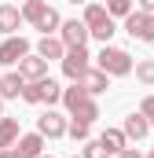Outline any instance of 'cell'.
I'll use <instances>...</instances> for the list:
<instances>
[{"label":"cell","instance_id":"6da1fadb","mask_svg":"<svg viewBox=\"0 0 154 158\" xmlns=\"http://www.w3.org/2000/svg\"><path fill=\"white\" fill-rule=\"evenodd\" d=\"M66 110H70V118H77V121H92L99 118V103H95V96H88L81 85L74 81V88H63V99H59Z\"/></svg>","mask_w":154,"mask_h":158},{"label":"cell","instance_id":"7a4b0ae2","mask_svg":"<svg viewBox=\"0 0 154 158\" xmlns=\"http://www.w3.org/2000/svg\"><path fill=\"white\" fill-rule=\"evenodd\" d=\"M18 11H22V22H30L33 30H40V37H44V33H59V22H63V19H59V11L48 7L44 0H22Z\"/></svg>","mask_w":154,"mask_h":158},{"label":"cell","instance_id":"3957f363","mask_svg":"<svg viewBox=\"0 0 154 158\" xmlns=\"http://www.w3.org/2000/svg\"><path fill=\"white\" fill-rule=\"evenodd\" d=\"M81 22L88 26V37L103 40V44H110V37L117 33V22L107 15L103 4H84V19H81Z\"/></svg>","mask_w":154,"mask_h":158},{"label":"cell","instance_id":"277c9868","mask_svg":"<svg viewBox=\"0 0 154 158\" xmlns=\"http://www.w3.org/2000/svg\"><path fill=\"white\" fill-rule=\"evenodd\" d=\"M95 70H103L107 77H128V74H132V55H128L125 48L103 44V52L95 55Z\"/></svg>","mask_w":154,"mask_h":158},{"label":"cell","instance_id":"5b68a950","mask_svg":"<svg viewBox=\"0 0 154 158\" xmlns=\"http://www.w3.org/2000/svg\"><path fill=\"white\" fill-rule=\"evenodd\" d=\"M22 99L26 103H48V107H55L63 99V88H59L55 77H37V81H26L22 85Z\"/></svg>","mask_w":154,"mask_h":158},{"label":"cell","instance_id":"8992f818","mask_svg":"<svg viewBox=\"0 0 154 158\" xmlns=\"http://www.w3.org/2000/svg\"><path fill=\"white\" fill-rule=\"evenodd\" d=\"M125 33L132 40H143V44H154V15H143V11H128L125 15V26H121Z\"/></svg>","mask_w":154,"mask_h":158},{"label":"cell","instance_id":"52a82bcc","mask_svg":"<svg viewBox=\"0 0 154 158\" xmlns=\"http://www.w3.org/2000/svg\"><path fill=\"white\" fill-rule=\"evenodd\" d=\"M33 48H30V40L22 37V33H11V37L0 40V66H18V59L22 55H30Z\"/></svg>","mask_w":154,"mask_h":158},{"label":"cell","instance_id":"ba28073f","mask_svg":"<svg viewBox=\"0 0 154 158\" xmlns=\"http://www.w3.org/2000/svg\"><path fill=\"white\" fill-rule=\"evenodd\" d=\"M59 63H63V74L70 81H81V74L92 66V55H88V48H66Z\"/></svg>","mask_w":154,"mask_h":158},{"label":"cell","instance_id":"9c48e42d","mask_svg":"<svg viewBox=\"0 0 154 158\" xmlns=\"http://www.w3.org/2000/svg\"><path fill=\"white\" fill-rule=\"evenodd\" d=\"M59 40L66 48H84L88 44V26L81 19H66V22H59Z\"/></svg>","mask_w":154,"mask_h":158},{"label":"cell","instance_id":"30bf717a","mask_svg":"<svg viewBox=\"0 0 154 158\" xmlns=\"http://www.w3.org/2000/svg\"><path fill=\"white\" fill-rule=\"evenodd\" d=\"M37 132L44 140H63V136H66V118H63L59 110H44L37 118Z\"/></svg>","mask_w":154,"mask_h":158},{"label":"cell","instance_id":"8fae6325","mask_svg":"<svg viewBox=\"0 0 154 158\" xmlns=\"http://www.w3.org/2000/svg\"><path fill=\"white\" fill-rule=\"evenodd\" d=\"M18 74H22V81H37V77H48V59H40L37 52L22 55V59H18Z\"/></svg>","mask_w":154,"mask_h":158},{"label":"cell","instance_id":"7c38bea8","mask_svg":"<svg viewBox=\"0 0 154 158\" xmlns=\"http://www.w3.org/2000/svg\"><path fill=\"white\" fill-rule=\"evenodd\" d=\"M77 85H81V88H84L88 96H99V92H107V88H110V77H107L103 70H95V66H88V70L81 74V81H77Z\"/></svg>","mask_w":154,"mask_h":158},{"label":"cell","instance_id":"4fadbf2b","mask_svg":"<svg viewBox=\"0 0 154 158\" xmlns=\"http://www.w3.org/2000/svg\"><path fill=\"white\" fill-rule=\"evenodd\" d=\"M15 151H18V158H40L44 155V136H40V132L18 136V140H15Z\"/></svg>","mask_w":154,"mask_h":158},{"label":"cell","instance_id":"5bb4252c","mask_svg":"<svg viewBox=\"0 0 154 158\" xmlns=\"http://www.w3.org/2000/svg\"><path fill=\"white\" fill-rule=\"evenodd\" d=\"M121 132H125V140H147V132H151V121L143 118L140 110H132V114L125 118V125H121Z\"/></svg>","mask_w":154,"mask_h":158},{"label":"cell","instance_id":"9a60e30c","mask_svg":"<svg viewBox=\"0 0 154 158\" xmlns=\"http://www.w3.org/2000/svg\"><path fill=\"white\" fill-rule=\"evenodd\" d=\"M63 52H66V44L55 37V33H44V37L37 40V55L48 59V63H51V59H63Z\"/></svg>","mask_w":154,"mask_h":158},{"label":"cell","instance_id":"2e32d148","mask_svg":"<svg viewBox=\"0 0 154 158\" xmlns=\"http://www.w3.org/2000/svg\"><path fill=\"white\" fill-rule=\"evenodd\" d=\"M18 26H22V11L15 7V4H0V33H18Z\"/></svg>","mask_w":154,"mask_h":158},{"label":"cell","instance_id":"e0dca14e","mask_svg":"<svg viewBox=\"0 0 154 158\" xmlns=\"http://www.w3.org/2000/svg\"><path fill=\"white\" fill-rule=\"evenodd\" d=\"M22 74L18 70H11V74H0V99H18L22 96Z\"/></svg>","mask_w":154,"mask_h":158},{"label":"cell","instance_id":"ac0fdd59","mask_svg":"<svg viewBox=\"0 0 154 158\" xmlns=\"http://www.w3.org/2000/svg\"><path fill=\"white\" fill-rule=\"evenodd\" d=\"M99 143L107 147V155H117L121 147H128V140H125L121 129H103V132H99Z\"/></svg>","mask_w":154,"mask_h":158},{"label":"cell","instance_id":"d6986e66","mask_svg":"<svg viewBox=\"0 0 154 158\" xmlns=\"http://www.w3.org/2000/svg\"><path fill=\"white\" fill-rule=\"evenodd\" d=\"M18 136H22L18 132V118H0V151L4 147H15Z\"/></svg>","mask_w":154,"mask_h":158},{"label":"cell","instance_id":"ffe728a7","mask_svg":"<svg viewBox=\"0 0 154 158\" xmlns=\"http://www.w3.org/2000/svg\"><path fill=\"white\" fill-rule=\"evenodd\" d=\"M66 136H70V140H77V143H84V140H92V125H88V121L70 118V121H66Z\"/></svg>","mask_w":154,"mask_h":158},{"label":"cell","instance_id":"44dd1931","mask_svg":"<svg viewBox=\"0 0 154 158\" xmlns=\"http://www.w3.org/2000/svg\"><path fill=\"white\" fill-rule=\"evenodd\" d=\"M132 70H136V81H140V85L154 88V59H140V63H132Z\"/></svg>","mask_w":154,"mask_h":158},{"label":"cell","instance_id":"7402d4cb","mask_svg":"<svg viewBox=\"0 0 154 158\" xmlns=\"http://www.w3.org/2000/svg\"><path fill=\"white\" fill-rule=\"evenodd\" d=\"M132 11V0H107V15L110 19H125Z\"/></svg>","mask_w":154,"mask_h":158},{"label":"cell","instance_id":"603a6c76","mask_svg":"<svg viewBox=\"0 0 154 158\" xmlns=\"http://www.w3.org/2000/svg\"><path fill=\"white\" fill-rule=\"evenodd\" d=\"M81 158H110V155H107V147H103L99 140H84V151H81Z\"/></svg>","mask_w":154,"mask_h":158},{"label":"cell","instance_id":"cb8c5ba5","mask_svg":"<svg viewBox=\"0 0 154 158\" xmlns=\"http://www.w3.org/2000/svg\"><path fill=\"white\" fill-rule=\"evenodd\" d=\"M140 114L151 121V129H154V96H143V103H140Z\"/></svg>","mask_w":154,"mask_h":158},{"label":"cell","instance_id":"d4e9b609","mask_svg":"<svg viewBox=\"0 0 154 158\" xmlns=\"http://www.w3.org/2000/svg\"><path fill=\"white\" fill-rule=\"evenodd\" d=\"M117 158H143V155H140L136 147H121V151H117Z\"/></svg>","mask_w":154,"mask_h":158},{"label":"cell","instance_id":"484cf974","mask_svg":"<svg viewBox=\"0 0 154 158\" xmlns=\"http://www.w3.org/2000/svg\"><path fill=\"white\" fill-rule=\"evenodd\" d=\"M136 11H143V15H154V0H140V7Z\"/></svg>","mask_w":154,"mask_h":158},{"label":"cell","instance_id":"4316f807","mask_svg":"<svg viewBox=\"0 0 154 158\" xmlns=\"http://www.w3.org/2000/svg\"><path fill=\"white\" fill-rule=\"evenodd\" d=\"M0 158H18V151H15V147H4V151H0Z\"/></svg>","mask_w":154,"mask_h":158},{"label":"cell","instance_id":"83f0119b","mask_svg":"<svg viewBox=\"0 0 154 158\" xmlns=\"http://www.w3.org/2000/svg\"><path fill=\"white\" fill-rule=\"evenodd\" d=\"M0 118H4V99H0Z\"/></svg>","mask_w":154,"mask_h":158},{"label":"cell","instance_id":"f1b7e54d","mask_svg":"<svg viewBox=\"0 0 154 158\" xmlns=\"http://www.w3.org/2000/svg\"><path fill=\"white\" fill-rule=\"evenodd\" d=\"M70 4H88V0H70Z\"/></svg>","mask_w":154,"mask_h":158},{"label":"cell","instance_id":"f546056e","mask_svg":"<svg viewBox=\"0 0 154 158\" xmlns=\"http://www.w3.org/2000/svg\"><path fill=\"white\" fill-rule=\"evenodd\" d=\"M40 158H51V155H40Z\"/></svg>","mask_w":154,"mask_h":158},{"label":"cell","instance_id":"4dcf8cb0","mask_svg":"<svg viewBox=\"0 0 154 158\" xmlns=\"http://www.w3.org/2000/svg\"><path fill=\"white\" fill-rule=\"evenodd\" d=\"M70 158H81V155H70Z\"/></svg>","mask_w":154,"mask_h":158},{"label":"cell","instance_id":"1f68e13d","mask_svg":"<svg viewBox=\"0 0 154 158\" xmlns=\"http://www.w3.org/2000/svg\"><path fill=\"white\" fill-rule=\"evenodd\" d=\"M147 158H154V151H151V155H147Z\"/></svg>","mask_w":154,"mask_h":158}]
</instances>
